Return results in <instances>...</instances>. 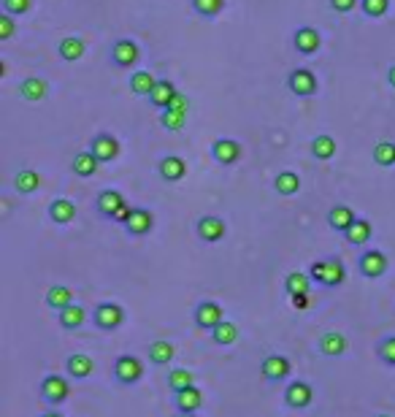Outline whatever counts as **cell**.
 <instances>
[{
	"label": "cell",
	"mask_w": 395,
	"mask_h": 417,
	"mask_svg": "<svg viewBox=\"0 0 395 417\" xmlns=\"http://www.w3.org/2000/svg\"><path fill=\"white\" fill-rule=\"evenodd\" d=\"M309 277L314 279L322 287H341L344 279H347V268L338 258H328V261H317L311 263L309 268Z\"/></svg>",
	"instance_id": "6da1fadb"
},
{
	"label": "cell",
	"mask_w": 395,
	"mask_h": 417,
	"mask_svg": "<svg viewBox=\"0 0 395 417\" xmlns=\"http://www.w3.org/2000/svg\"><path fill=\"white\" fill-rule=\"evenodd\" d=\"M287 87L290 93L298 95V98H311L319 90V79L311 68H295V71H290Z\"/></svg>",
	"instance_id": "7a4b0ae2"
},
{
	"label": "cell",
	"mask_w": 395,
	"mask_h": 417,
	"mask_svg": "<svg viewBox=\"0 0 395 417\" xmlns=\"http://www.w3.org/2000/svg\"><path fill=\"white\" fill-rule=\"evenodd\" d=\"M141 60V49L133 38H117L114 44H111V62L122 68V71H127V68H133L136 62Z\"/></svg>",
	"instance_id": "3957f363"
},
{
	"label": "cell",
	"mask_w": 395,
	"mask_h": 417,
	"mask_svg": "<svg viewBox=\"0 0 395 417\" xmlns=\"http://www.w3.org/2000/svg\"><path fill=\"white\" fill-rule=\"evenodd\" d=\"M114 377L120 385H136L144 377V360H138L136 355H120L114 363Z\"/></svg>",
	"instance_id": "277c9868"
},
{
	"label": "cell",
	"mask_w": 395,
	"mask_h": 417,
	"mask_svg": "<svg viewBox=\"0 0 395 417\" xmlns=\"http://www.w3.org/2000/svg\"><path fill=\"white\" fill-rule=\"evenodd\" d=\"M92 323L98 325L101 331H117L125 325V309H122L120 304H101L98 309L92 312Z\"/></svg>",
	"instance_id": "5b68a950"
},
{
	"label": "cell",
	"mask_w": 395,
	"mask_h": 417,
	"mask_svg": "<svg viewBox=\"0 0 395 417\" xmlns=\"http://www.w3.org/2000/svg\"><path fill=\"white\" fill-rule=\"evenodd\" d=\"M387 265H390V261H387V255H384L382 249H368V252H363V255L357 258V268H360V274H363L365 279L384 277Z\"/></svg>",
	"instance_id": "8992f818"
},
{
	"label": "cell",
	"mask_w": 395,
	"mask_h": 417,
	"mask_svg": "<svg viewBox=\"0 0 395 417\" xmlns=\"http://www.w3.org/2000/svg\"><path fill=\"white\" fill-rule=\"evenodd\" d=\"M195 233L206 241V244H217V241H222L225 239V219L217 215H203L200 219L195 222Z\"/></svg>",
	"instance_id": "52a82bcc"
},
{
	"label": "cell",
	"mask_w": 395,
	"mask_h": 417,
	"mask_svg": "<svg viewBox=\"0 0 395 417\" xmlns=\"http://www.w3.org/2000/svg\"><path fill=\"white\" fill-rule=\"evenodd\" d=\"M292 47H295L298 55H317L322 49V35H319L317 28L304 25V28H298L292 33Z\"/></svg>",
	"instance_id": "ba28073f"
},
{
	"label": "cell",
	"mask_w": 395,
	"mask_h": 417,
	"mask_svg": "<svg viewBox=\"0 0 395 417\" xmlns=\"http://www.w3.org/2000/svg\"><path fill=\"white\" fill-rule=\"evenodd\" d=\"M41 396L49 404H62L71 396V385L65 382V377H60V374H46L44 382H41Z\"/></svg>",
	"instance_id": "9c48e42d"
},
{
	"label": "cell",
	"mask_w": 395,
	"mask_h": 417,
	"mask_svg": "<svg viewBox=\"0 0 395 417\" xmlns=\"http://www.w3.org/2000/svg\"><path fill=\"white\" fill-rule=\"evenodd\" d=\"M90 149L101 163H111V160L120 157V139L111 136V133H98V136L90 141Z\"/></svg>",
	"instance_id": "30bf717a"
},
{
	"label": "cell",
	"mask_w": 395,
	"mask_h": 417,
	"mask_svg": "<svg viewBox=\"0 0 395 417\" xmlns=\"http://www.w3.org/2000/svg\"><path fill=\"white\" fill-rule=\"evenodd\" d=\"M125 206H127V203H125V195H122L120 190H103V193H98V198H95L98 215L108 217V219H114Z\"/></svg>",
	"instance_id": "8fae6325"
},
{
	"label": "cell",
	"mask_w": 395,
	"mask_h": 417,
	"mask_svg": "<svg viewBox=\"0 0 395 417\" xmlns=\"http://www.w3.org/2000/svg\"><path fill=\"white\" fill-rule=\"evenodd\" d=\"M285 401L292 409H306V406H311V401H314V387L309 385V382H304V379L290 382L287 390H285Z\"/></svg>",
	"instance_id": "7c38bea8"
},
{
	"label": "cell",
	"mask_w": 395,
	"mask_h": 417,
	"mask_svg": "<svg viewBox=\"0 0 395 417\" xmlns=\"http://www.w3.org/2000/svg\"><path fill=\"white\" fill-rule=\"evenodd\" d=\"M225 320V312L219 304H214V301H203V304H198L195 307V325L198 328H203V331H214L217 325Z\"/></svg>",
	"instance_id": "4fadbf2b"
},
{
	"label": "cell",
	"mask_w": 395,
	"mask_h": 417,
	"mask_svg": "<svg viewBox=\"0 0 395 417\" xmlns=\"http://www.w3.org/2000/svg\"><path fill=\"white\" fill-rule=\"evenodd\" d=\"M154 228V215L149 209H144V206H133V212L127 217V222H125V231L130 233V236H147V233H152Z\"/></svg>",
	"instance_id": "5bb4252c"
},
{
	"label": "cell",
	"mask_w": 395,
	"mask_h": 417,
	"mask_svg": "<svg viewBox=\"0 0 395 417\" xmlns=\"http://www.w3.org/2000/svg\"><path fill=\"white\" fill-rule=\"evenodd\" d=\"M212 157L219 166H233L241 157V144L236 139H217L212 144Z\"/></svg>",
	"instance_id": "9a60e30c"
},
{
	"label": "cell",
	"mask_w": 395,
	"mask_h": 417,
	"mask_svg": "<svg viewBox=\"0 0 395 417\" xmlns=\"http://www.w3.org/2000/svg\"><path fill=\"white\" fill-rule=\"evenodd\" d=\"M290 371H292V363H290L285 355H268L263 360V366H260V374H263L265 379H271V382L287 379Z\"/></svg>",
	"instance_id": "2e32d148"
},
{
	"label": "cell",
	"mask_w": 395,
	"mask_h": 417,
	"mask_svg": "<svg viewBox=\"0 0 395 417\" xmlns=\"http://www.w3.org/2000/svg\"><path fill=\"white\" fill-rule=\"evenodd\" d=\"M101 160L92 155V149H81V152H76L74 155V160H71V171L76 173V176H81V179H92L98 171H101Z\"/></svg>",
	"instance_id": "e0dca14e"
},
{
	"label": "cell",
	"mask_w": 395,
	"mask_h": 417,
	"mask_svg": "<svg viewBox=\"0 0 395 417\" xmlns=\"http://www.w3.org/2000/svg\"><path fill=\"white\" fill-rule=\"evenodd\" d=\"M173 406L179 409V415H195L203 406V393L198 387H187L182 393H173Z\"/></svg>",
	"instance_id": "ac0fdd59"
},
{
	"label": "cell",
	"mask_w": 395,
	"mask_h": 417,
	"mask_svg": "<svg viewBox=\"0 0 395 417\" xmlns=\"http://www.w3.org/2000/svg\"><path fill=\"white\" fill-rule=\"evenodd\" d=\"M347 350H350V341H347L344 333H338V331H328L319 339V353L325 358H341Z\"/></svg>",
	"instance_id": "d6986e66"
},
{
	"label": "cell",
	"mask_w": 395,
	"mask_h": 417,
	"mask_svg": "<svg viewBox=\"0 0 395 417\" xmlns=\"http://www.w3.org/2000/svg\"><path fill=\"white\" fill-rule=\"evenodd\" d=\"M160 176L166 179V182H182L184 176H187V163H184V157L179 155H166L160 160Z\"/></svg>",
	"instance_id": "ffe728a7"
},
{
	"label": "cell",
	"mask_w": 395,
	"mask_h": 417,
	"mask_svg": "<svg viewBox=\"0 0 395 417\" xmlns=\"http://www.w3.org/2000/svg\"><path fill=\"white\" fill-rule=\"evenodd\" d=\"M49 219L55 225H68L76 219V203L68 201V198H55L49 203Z\"/></svg>",
	"instance_id": "44dd1931"
},
{
	"label": "cell",
	"mask_w": 395,
	"mask_h": 417,
	"mask_svg": "<svg viewBox=\"0 0 395 417\" xmlns=\"http://www.w3.org/2000/svg\"><path fill=\"white\" fill-rule=\"evenodd\" d=\"M57 52H60V57L65 62H76L84 57V52H87V41L81 38V35H65L60 44H57Z\"/></svg>",
	"instance_id": "7402d4cb"
},
{
	"label": "cell",
	"mask_w": 395,
	"mask_h": 417,
	"mask_svg": "<svg viewBox=\"0 0 395 417\" xmlns=\"http://www.w3.org/2000/svg\"><path fill=\"white\" fill-rule=\"evenodd\" d=\"M19 95L25 101H30V103H38V101H44L46 95H49V81L41 76H28L19 84Z\"/></svg>",
	"instance_id": "603a6c76"
},
{
	"label": "cell",
	"mask_w": 395,
	"mask_h": 417,
	"mask_svg": "<svg viewBox=\"0 0 395 417\" xmlns=\"http://www.w3.org/2000/svg\"><path fill=\"white\" fill-rule=\"evenodd\" d=\"M371 236H374L371 222H368V219H360V217L344 231V239H347V244H352V247H363V244H368Z\"/></svg>",
	"instance_id": "cb8c5ba5"
},
{
	"label": "cell",
	"mask_w": 395,
	"mask_h": 417,
	"mask_svg": "<svg viewBox=\"0 0 395 417\" xmlns=\"http://www.w3.org/2000/svg\"><path fill=\"white\" fill-rule=\"evenodd\" d=\"M176 95H179V90L173 87V81L160 79V81H157V87L152 90V95H149V103H152L154 108H160V111H166Z\"/></svg>",
	"instance_id": "d4e9b609"
},
{
	"label": "cell",
	"mask_w": 395,
	"mask_h": 417,
	"mask_svg": "<svg viewBox=\"0 0 395 417\" xmlns=\"http://www.w3.org/2000/svg\"><path fill=\"white\" fill-rule=\"evenodd\" d=\"M357 219V215H355V209L352 206H344V203H338V206H333L331 212H328V225L333 228V231H347L352 222Z\"/></svg>",
	"instance_id": "484cf974"
},
{
	"label": "cell",
	"mask_w": 395,
	"mask_h": 417,
	"mask_svg": "<svg viewBox=\"0 0 395 417\" xmlns=\"http://www.w3.org/2000/svg\"><path fill=\"white\" fill-rule=\"evenodd\" d=\"M41 187V173L35 168H22L14 176V190L19 195H33Z\"/></svg>",
	"instance_id": "4316f807"
},
{
	"label": "cell",
	"mask_w": 395,
	"mask_h": 417,
	"mask_svg": "<svg viewBox=\"0 0 395 417\" xmlns=\"http://www.w3.org/2000/svg\"><path fill=\"white\" fill-rule=\"evenodd\" d=\"M173 355H176V347H173V341L168 339H157L149 344V360H152L154 366H166V363H171L173 360Z\"/></svg>",
	"instance_id": "83f0119b"
},
{
	"label": "cell",
	"mask_w": 395,
	"mask_h": 417,
	"mask_svg": "<svg viewBox=\"0 0 395 417\" xmlns=\"http://www.w3.org/2000/svg\"><path fill=\"white\" fill-rule=\"evenodd\" d=\"M46 304L52 307V309H68L71 304H74V293H71V287H65V285H52L49 290H46Z\"/></svg>",
	"instance_id": "f1b7e54d"
},
{
	"label": "cell",
	"mask_w": 395,
	"mask_h": 417,
	"mask_svg": "<svg viewBox=\"0 0 395 417\" xmlns=\"http://www.w3.org/2000/svg\"><path fill=\"white\" fill-rule=\"evenodd\" d=\"M65 369H68V374H71L74 379H87V377L92 374V369H95V363H92L90 355L76 353V355H71L68 360H65Z\"/></svg>",
	"instance_id": "f546056e"
},
{
	"label": "cell",
	"mask_w": 395,
	"mask_h": 417,
	"mask_svg": "<svg viewBox=\"0 0 395 417\" xmlns=\"http://www.w3.org/2000/svg\"><path fill=\"white\" fill-rule=\"evenodd\" d=\"M336 139L333 136H328V133H319V136H314V141H311V155H314V160H333L336 157Z\"/></svg>",
	"instance_id": "4dcf8cb0"
},
{
	"label": "cell",
	"mask_w": 395,
	"mask_h": 417,
	"mask_svg": "<svg viewBox=\"0 0 395 417\" xmlns=\"http://www.w3.org/2000/svg\"><path fill=\"white\" fill-rule=\"evenodd\" d=\"M157 81H160V79H154L149 71H136V74L130 76V90L136 95H141V98H149L152 90L157 87Z\"/></svg>",
	"instance_id": "1f68e13d"
},
{
	"label": "cell",
	"mask_w": 395,
	"mask_h": 417,
	"mask_svg": "<svg viewBox=\"0 0 395 417\" xmlns=\"http://www.w3.org/2000/svg\"><path fill=\"white\" fill-rule=\"evenodd\" d=\"M309 287H311V277L304 274V271H290L287 279H285V290L292 298L295 295H309Z\"/></svg>",
	"instance_id": "d6a6232c"
},
{
	"label": "cell",
	"mask_w": 395,
	"mask_h": 417,
	"mask_svg": "<svg viewBox=\"0 0 395 417\" xmlns=\"http://www.w3.org/2000/svg\"><path fill=\"white\" fill-rule=\"evenodd\" d=\"M274 187L279 195H295L301 190V176L295 171H282L274 179Z\"/></svg>",
	"instance_id": "836d02e7"
},
{
	"label": "cell",
	"mask_w": 395,
	"mask_h": 417,
	"mask_svg": "<svg viewBox=\"0 0 395 417\" xmlns=\"http://www.w3.org/2000/svg\"><path fill=\"white\" fill-rule=\"evenodd\" d=\"M84 320H87V312L81 309L79 304H71L68 309L60 312V325L65 331H76V328L84 325Z\"/></svg>",
	"instance_id": "e575fe53"
},
{
	"label": "cell",
	"mask_w": 395,
	"mask_h": 417,
	"mask_svg": "<svg viewBox=\"0 0 395 417\" xmlns=\"http://www.w3.org/2000/svg\"><path fill=\"white\" fill-rule=\"evenodd\" d=\"M212 339H214V344L228 347V344H233V341L239 339V325L230 323V320H222V323L212 331Z\"/></svg>",
	"instance_id": "d590c367"
},
{
	"label": "cell",
	"mask_w": 395,
	"mask_h": 417,
	"mask_svg": "<svg viewBox=\"0 0 395 417\" xmlns=\"http://www.w3.org/2000/svg\"><path fill=\"white\" fill-rule=\"evenodd\" d=\"M168 387L173 390V393H182L187 387H195V377H193V371L190 369H173L168 374Z\"/></svg>",
	"instance_id": "8d00e7d4"
},
{
	"label": "cell",
	"mask_w": 395,
	"mask_h": 417,
	"mask_svg": "<svg viewBox=\"0 0 395 417\" xmlns=\"http://www.w3.org/2000/svg\"><path fill=\"white\" fill-rule=\"evenodd\" d=\"M371 157H374V163H377V166H382V168H390V166H395V144L393 141H379V144L374 147Z\"/></svg>",
	"instance_id": "74e56055"
},
{
	"label": "cell",
	"mask_w": 395,
	"mask_h": 417,
	"mask_svg": "<svg viewBox=\"0 0 395 417\" xmlns=\"http://www.w3.org/2000/svg\"><path fill=\"white\" fill-rule=\"evenodd\" d=\"M193 8L203 19H217L225 8V0H193Z\"/></svg>",
	"instance_id": "f35d334b"
},
{
	"label": "cell",
	"mask_w": 395,
	"mask_h": 417,
	"mask_svg": "<svg viewBox=\"0 0 395 417\" xmlns=\"http://www.w3.org/2000/svg\"><path fill=\"white\" fill-rule=\"evenodd\" d=\"M160 125H163L166 130L179 133V130H184V125H187V114L173 111V108H166V111H160Z\"/></svg>",
	"instance_id": "ab89813d"
},
{
	"label": "cell",
	"mask_w": 395,
	"mask_h": 417,
	"mask_svg": "<svg viewBox=\"0 0 395 417\" xmlns=\"http://www.w3.org/2000/svg\"><path fill=\"white\" fill-rule=\"evenodd\" d=\"M360 11L371 19H382L390 11V0H360Z\"/></svg>",
	"instance_id": "60d3db41"
},
{
	"label": "cell",
	"mask_w": 395,
	"mask_h": 417,
	"mask_svg": "<svg viewBox=\"0 0 395 417\" xmlns=\"http://www.w3.org/2000/svg\"><path fill=\"white\" fill-rule=\"evenodd\" d=\"M377 355H379L384 366H395V336H384L377 344Z\"/></svg>",
	"instance_id": "b9f144b4"
},
{
	"label": "cell",
	"mask_w": 395,
	"mask_h": 417,
	"mask_svg": "<svg viewBox=\"0 0 395 417\" xmlns=\"http://www.w3.org/2000/svg\"><path fill=\"white\" fill-rule=\"evenodd\" d=\"M3 11L11 16H25L33 8V0H0Z\"/></svg>",
	"instance_id": "7bdbcfd3"
},
{
	"label": "cell",
	"mask_w": 395,
	"mask_h": 417,
	"mask_svg": "<svg viewBox=\"0 0 395 417\" xmlns=\"http://www.w3.org/2000/svg\"><path fill=\"white\" fill-rule=\"evenodd\" d=\"M16 16L11 14H0V41H11L14 38V33H16V22H14Z\"/></svg>",
	"instance_id": "ee69618b"
},
{
	"label": "cell",
	"mask_w": 395,
	"mask_h": 417,
	"mask_svg": "<svg viewBox=\"0 0 395 417\" xmlns=\"http://www.w3.org/2000/svg\"><path fill=\"white\" fill-rule=\"evenodd\" d=\"M360 6V0H331V8L336 14H350Z\"/></svg>",
	"instance_id": "f6af8a7d"
},
{
	"label": "cell",
	"mask_w": 395,
	"mask_h": 417,
	"mask_svg": "<svg viewBox=\"0 0 395 417\" xmlns=\"http://www.w3.org/2000/svg\"><path fill=\"white\" fill-rule=\"evenodd\" d=\"M168 108H173V111H182V114H187V108H190V98H187V95H176V98H173V101H171V106Z\"/></svg>",
	"instance_id": "bcb514c9"
},
{
	"label": "cell",
	"mask_w": 395,
	"mask_h": 417,
	"mask_svg": "<svg viewBox=\"0 0 395 417\" xmlns=\"http://www.w3.org/2000/svg\"><path fill=\"white\" fill-rule=\"evenodd\" d=\"M387 81H390V87L395 90V65H390V68H387Z\"/></svg>",
	"instance_id": "7dc6e473"
},
{
	"label": "cell",
	"mask_w": 395,
	"mask_h": 417,
	"mask_svg": "<svg viewBox=\"0 0 395 417\" xmlns=\"http://www.w3.org/2000/svg\"><path fill=\"white\" fill-rule=\"evenodd\" d=\"M41 417H62V415H60V412H55V409H52V412H44Z\"/></svg>",
	"instance_id": "c3c4849f"
},
{
	"label": "cell",
	"mask_w": 395,
	"mask_h": 417,
	"mask_svg": "<svg viewBox=\"0 0 395 417\" xmlns=\"http://www.w3.org/2000/svg\"><path fill=\"white\" fill-rule=\"evenodd\" d=\"M179 417H198V415H179Z\"/></svg>",
	"instance_id": "681fc988"
},
{
	"label": "cell",
	"mask_w": 395,
	"mask_h": 417,
	"mask_svg": "<svg viewBox=\"0 0 395 417\" xmlns=\"http://www.w3.org/2000/svg\"><path fill=\"white\" fill-rule=\"evenodd\" d=\"M377 417H390V415H377Z\"/></svg>",
	"instance_id": "f907efd6"
}]
</instances>
